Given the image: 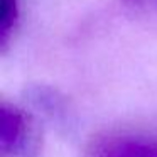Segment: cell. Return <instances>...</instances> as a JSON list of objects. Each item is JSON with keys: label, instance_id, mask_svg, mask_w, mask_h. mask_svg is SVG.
<instances>
[{"label": "cell", "instance_id": "cell-3", "mask_svg": "<svg viewBox=\"0 0 157 157\" xmlns=\"http://www.w3.org/2000/svg\"><path fill=\"white\" fill-rule=\"evenodd\" d=\"M32 101L46 113L51 118H56L61 122V118L66 117V105L58 95L56 91L51 90H44V88H36L32 91Z\"/></svg>", "mask_w": 157, "mask_h": 157}, {"label": "cell", "instance_id": "cell-4", "mask_svg": "<svg viewBox=\"0 0 157 157\" xmlns=\"http://www.w3.org/2000/svg\"><path fill=\"white\" fill-rule=\"evenodd\" d=\"M0 44L5 48L19 19V0H0Z\"/></svg>", "mask_w": 157, "mask_h": 157}, {"label": "cell", "instance_id": "cell-2", "mask_svg": "<svg viewBox=\"0 0 157 157\" xmlns=\"http://www.w3.org/2000/svg\"><path fill=\"white\" fill-rule=\"evenodd\" d=\"M85 157H157V142L130 133H103L88 142Z\"/></svg>", "mask_w": 157, "mask_h": 157}, {"label": "cell", "instance_id": "cell-1", "mask_svg": "<svg viewBox=\"0 0 157 157\" xmlns=\"http://www.w3.org/2000/svg\"><path fill=\"white\" fill-rule=\"evenodd\" d=\"M41 132L25 110L2 101L0 106V157H39Z\"/></svg>", "mask_w": 157, "mask_h": 157}, {"label": "cell", "instance_id": "cell-5", "mask_svg": "<svg viewBox=\"0 0 157 157\" xmlns=\"http://www.w3.org/2000/svg\"><path fill=\"white\" fill-rule=\"evenodd\" d=\"M127 2L144 10H157V0H127Z\"/></svg>", "mask_w": 157, "mask_h": 157}]
</instances>
